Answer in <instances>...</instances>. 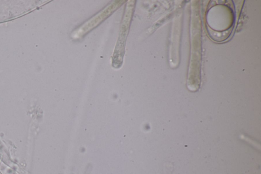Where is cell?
Instances as JSON below:
<instances>
[{"mask_svg":"<svg viewBox=\"0 0 261 174\" xmlns=\"http://www.w3.org/2000/svg\"><path fill=\"white\" fill-rule=\"evenodd\" d=\"M206 20L208 32L211 33L214 32L211 36H213L217 32L214 39L221 41L220 22L223 36L225 39L229 35L233 28L234 14L229 7L217 5L213 6L207 11Z\"/></svg>","mask_w":261,"mask_h":174,"instance_id":"obj_1","label":"cell"}]
</instances>
